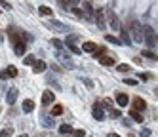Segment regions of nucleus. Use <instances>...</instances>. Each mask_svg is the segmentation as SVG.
Masks as SVG:
<instances>
[{"label": "nucleus", "mask_w": 158, "mask_h": 137, "mask_svg": "<svg viewBox=\"0 0 158 137\" xmlns=\"http://www.w3.org/2000/svg\"><path fill=\"white\" fill-rule=\"evenodd\" d=\"M130 31H131V36H133V40L135 42H143V27L139 25L137 21H131L130 23Z\"/></svg>", "instance_id": "f257e3e1"}, {"label": "nucleus", "mask_w": 158, "mask_h": 137, "mask_svg": "<svg viewBox=\"0 0 158 137\" xmlns=\"http://www.w3.org/2000/svg\"><path fill=\"white\" fill-rule=\"evenodd\" d=\"M143 36L147 38V46H149V48H152V46L158 44V40H156V36H154V32H152V29H151L149 25L143 27Z\"/></svg>", "instance_id": "f03ea898"}, {"label": "nucleus", "mask_w": 158, "mask_h": 137, "mask_svg": "<svg viewBox=\"0 0 158 137\" xmlns=\"http://www.w3.org/2000/svg\"><path fill=\"white\" fill-rule=\"evenodd\" d=\"M94 118L95 120H105V112H103V107H101L99 105V103H95V105H94Z\"/></svg>", "instance_id": "7ed1b4c3"}, {"label": "nucleus", "mask_w": 158, "mask_h": 137, "mask_svg": "<svg viewBox=\"0 0 158 137\" xmlns=\"http://www.w3.org/2000/svg\"><path fill=\"white\" fill-rule=\"evenodd\" d=\"M53 99H55V95H53L52 89H46V91L42 93V103H44V105H52Z\"/></svg>", "instance_id": "20e7f679"}, {"label": "nucleus", "mask_w": 158, "mask_h": 137, "mask_svg": "<svg viewBox=\"0 0 158 137\" xmlns=\"http://www.w3.org/2000/svg\"><path fill=\"white\" fill-rule=\"evenodd\" d=\"M82 52L95 53V52H99V46H97L95 42H84V46H82Z\"/></svg>", "instance_id": "39448f33"}, {"label": "nucleus", "mask_w": 158, "mask_h": 137, "mask_svg": "<svg viewBox=\"0 0 158 137\" xmlns=\"http://www.w3.org/2000/svg\"><path fill=\"white\" fill-rule=\"evenodd\" d=\"M46 27L52 29V31H59V32H65V31H67V27L61 25L59 21H50V23H46Z\"/></svg>", "instance_id": "423d86ee"}, {"label": "nucleus", "mask_w": 158, "mask_h": 137, "mask_svg": "<svg viewBox=\"0 0 158 137\" xmlns=\"http://www.w3.org/2000/svg\"><path fill=\"white\" fill-rule=\"evenodd\" d=\"M131 105H133V110H143V109L147 107V103H145V99H141V97H133Z\"/></svg>", "instance_id": "0eeeda50"}, {"label": "nucleus", "mask_w": 158, "mask_h": 137, "mask_svg": "<svg viewBox=\"0 0 158 137\" xmlns=\"http://www.w3.org/2000/svg\"><path fill=\"white\" fill-rule=\"evenodd\" d=\"M74 40H76V36H71V38H67V46H69V50H71L73 53H80L82 50L78 48L76 44H74Z\"/></svg>", "instance_id": "6e6552de"}, {"label": "nucleus", "mask_w": 158, "mask_h": 137, "mask_svg": "<svg viewBox=\"0 0 158 137\" xmlns=\"http://www.w3.org/2000/svg\"><path fill=\"white\" fill-rule=\"evenodd\" d=\"M44 71H46V61H36L35 65H32V73L35 74H40Z\"/></svg>", "instance_id": "1a4fd4ad"}, {"label": "nucleus", "mask_w": 158, "mask_h": 137, "mask_svg": "<svg viewBox=\"0 0 158 137\" xmlns=\"http://www.w3.org/2000/svg\"><path fill=\"white\" fill-rule=\"evenodd\" d=\"M17 99V88H12L8 91V95H6V101H8V105H14Z\"/></svg>", "instance_id": "9d476101"}, {"label": "nucleus", "mask_w": 158, "mask_h": 137, "mask_svg": "<svg viewBox=\"0 0 158 137\" xmlns=\"http://www.w3.org/2000/svg\"><path fill=\"white\" fill-rule=\"evenodd\" d=\"M97 59H99L101 65H105V67H112V65H114V59L109 57V55H97Z\"/></svg>", "instance_id": "9b49d317"}, {"label": "nucleus", "mask_w": 158, "mask_h": 137, "mask_svg": "<svg viewBox=\"0 0 158 137\" xmlns=\"http://www.w3.org/2000/svg\"><path fill=\"white\" fill-rule=\"evenodd\" d=\"M109 25L112 27V29H114V31H120V23H118V17L114 15V14H110V11H109Z\"/></svg>", "instance_id": "f8f14e48"}, {"label": "nucleus", "mask_w": 158, "mask_h": 137, "mask_svg": "<svg viewBox=\"0 0 158 137\" xmlns=\"http://www.w3.org/2000/svg\"><path fill=\"white\" fill-rule=\"evenodd\" d=\"M116 103H118L120 107H126L128 103H130V97H128L126 93H118V95H116Z\"/></svg>", "instance_id": "ddd939ff"}, {"label": "nucleus", "mask_w": 158, "mask_h": 137, "mask_svg": "<svg viewBox=\"0 0 158 137\" xmlns=\"http://www.w3.org/2000/svg\"><path fill=\"white\" fill-rule=\"evenodd\" d=\"M23 110L25 112H32V110H35V101H32V99H25L23 101Z\"/></svg>", "instance_id": "4468645a"}, {"label": "nucleus", "mask_w": 158, "mask_h": 137, "mask_svg": "<svg viewBox=\"0 0 158 137\" xmlns=\"http://www.w3.org/2000/svg\"><path fill=\"white\" fill-rule=\"evenodd\" d=\"M14 50H15L17 55H23V53H25V42H23V40H21V42H15Z\"/></svg>", "instance_id": "2eb2a0df"}, {"label": "nucleus", "mask_w": 158, "mask_h": 137, "mask_svg": "<svg viewBox=\"0 0 158 137\" xmlns=\"http://www.w3.org/2000/svg\"><path fill=\"white\" fill-rule=\"evenodd\" d=\"M130 114H131V118H133L135 122H139V124L143 122V114H141L139 110H133V109H131V110H130Z\"/></svg>", "instance_id": "dca6fc26"}, {"label": "nucleus", "mask_w": 158, "mask_h": 137, "mask_svg": "<svg viewBox=\"0 0 158 137\" xmlns=\"http://www.w3.org/2000/svg\"><path fill=\"white\" fill-rule=\"evenodd\" d=\"M59 114H63V105H53L50 116H59Z\"/></svg>", "instance_id": "f3484780"}, {"label": "nucleus", "mask_w": 158, "mask_h": 137, "mask_svg": "<svg viewBox=\"0 0 158 137\" xmlns=\"http://www.w3.org/2000/svg\"><path fill=\"white\" fill-rule=\"evenodd\" d=\"M4 73H6V76H10V78H14V76H17V68H15L14 65H10V67L6 68Z\"/></svg>", "instance_id": "a211bd4d"}, {"label": "nucleus", "mask_w": 158, "mask_h": 137, "mask_svg": "<svg viewBox=\"0 0 158 137\" xmlns=\"http://www.w3.org/2000/svg\"><path fill=\"white\" fill-rule=\"evenodd\" d=\"M38 11H40L42 15H52V14H53L50 6H40V8H38Z\"/></svg>", "instance_id": "6ab92c4d"}, {"label": "nucleus", "mask_w": 158, "mask_h": 137, "mask_svg": "<svg viewBox=\"0 0 158 137\" xmlns=\"http://www.w3.org/2000/svg\"><path fill=\"white\" fill-rule=\"evenodd\" d=\"M109 116H110V118H120L122 112H120L118 109H109Z\"/></svg>", "instance_id": "aec40b11"}, {"label": "nucleus", "mask_w": 158, "mask_h": 137, "mask_svg": "<svg viewBox=\"0 0 158 137\" xmlns=\"http://www.w3.org/2000/svg\"><path fill=\"white\" fill-rule=\"evenodd\" d=\"M23 63H25V65H35V63H36V59H35V55H27L25 59H23Z\"/></svg>", "instance_id": "412c9836"}, {"label": "nucleus", "mask_w": 158, "mask_h": 137, "mask_svg": "<svg viewBox=\"0 0 158 137\" xmlns=\"http://www.w3.org/2000/svg\"><path fill=\"white\" fill-rule=\"evenodd\" d=\"M59 131H61V133H71V131H74V130L71 128V126H69V124H63V126H61V128H59Z\"/></svg>", "instance_id": "4be33fe9"}, {"label": "nucleus", "mask_w": 158, "mask_h": 137, "mask_svg": "<svg viewBox=\"0 0 158 137\" xmlns=\"http://www.w3.org/2000/svg\"><path fill=\"white\" fill-rule=\"evenodd\" d=\"M141 53H143L145 57H149V59H158V57H156V53H152L151 50H143Z\"/></svg>", "instance_id": "5701e85b"}, {"label": "nucleus", "mask_w": 158, "mask_h": 137, "mask_svg": "<svg viewBox=\"0 0 158 137\" xmlns=\"http://www.w3.org/2000/svg\"><path fill=\"white\" fill-rule=\"evenodd\" d=\"M78 2H80V0H67V8H69V10H74V8L78 6Z\"/></svg>", "instance_id": "b1692460"}, {"label": "nucleus", "mask_w": 158, "mask_h": 137, "mask_svg": "<svg viewBox=\"0 0 158 137\" xmlns=\"http://www.w3.org/2000/svg\"><path fill=\"white\" fill-rule=\"evenodd\" d=\"M116 71H118V73H128V71H130V65L122 63V65H118V67H116Z\"/></svg>", "instance_id": "393cba45"}, {"label": "nucleus", "mask_w": 158, "mask_h": 137, "mask_svg": "<svg viewBox=\"0 0 158 137\" xmlns=\"http://www.w3.org/2000/svg\"><path fill=\"white\" fill-rule=\"evenodd\" d=\"M73 137H86V131L84 130H74L73 131Z\"/></svg>", "instance_id": "a878e982"}, {"label": "nucleus", "mask_w": 158, "mask_h": 137, "mask_svg": "<svg viewBox=\"0 0 158 137\" xmlns=\"http://www.w3.org/2000/svg\"><path fill=\"white\" fill-rule=\"evenodd\" d=\"M124 84H128V86H137V80H135V78H126V80H124Z\"/></svg>", "instance_id": "bb28decb"}, {"label": "nucleus", "mask_w": 158, "mask_h": 137, "mask_svg": "<svg viewBox=\"0 0 158 137\" xmlns=\"http://www.w3.org/2000/svg\"><path fill=\"white\" fill-rule=\"evenodd\" d=\"M0 6H2L4 10H12V4H10V2H6V0H0Z\"/></svg>", "instance_id": "cd10ccee"}, {"label": "nucleus", "mask_w": 158, "mask_h": 137, "mask_svg": "<svg viewBox=\"0 0 158 137\" xmlns=\"http://www.w3.org/2000/svg\"><path fill=\"white\" fill-rule=\"evenodd\" d=\"M84 11H86V15L89 17V15H92V6H89V4H84Z\"/></svg>", "instance_id": "c85d7f7f"}, {"label": "nucleus", "mask_w": 158, "mask_h": 137, "mask_svg": "<svg viewBox=\"0 0 158 137\" xmlns=\"http://www.w3.org/2000/svg\"><path fill=\"white\" fill-rule=\"evenodd\" d=\"M105 38H107L109 42H114V44H120V40H116L114 36H112V34H107V36H105Z\"/></svg>", "instance_id": "c756f323"}, {"label": "nucleus", "mask_w": 158, "mask_h": 137, "mask_svg": "<svg viewBox=\"0 0 158 137\" xmlns=\"http://www.w3.org/2000/svg\"><path fill=\"white\" fill-rule=\"evenodd\" d=\"M122 38H124V42H126V44H130V38H128L126 32H122Z\"/></svg>", "instance_id": "7c9ffc66"}, {"label": "nucleus", "mask_w": 158, "mask_h": 137, "mask_svg": "<svg viewBox=\"0 0 158 137\" xmlns=\"http://www.w3.org/2000/svg\"><path fill=\"white\" fill-rule=\"evenodd\" d=\"M73 11H74V14H76V15H78V17H82V11H80V10H78V8H74V10H73Z\"/></svg>", "instance_id": "2f4dec72"}, {"label": "nucleus", "mask_w": 158, "mask_h": 137, "mask_svg": "<svg viewBox=\"0 0 158 137\" xmlns=\"http://www.w3.org/2000/svg\"><path fill=\"white\" fill-rule=\"evenodd\" d=\"M149 135H151V131H147V130H145V131L141 133V137H149Z\"/></svg>", "instance_id": "473e14b6"}, {"label": "nucleus", "mask_w": 158, "mask_h": 137, "mask_svg": "<svg viewBox=\"0 0 158 137\" xmlns=\"http://www.w3.org/2000/svg\"><path fill=\"white\" fill-rule=\"evenodd\" d=\"M109 137H120L118 133H109Z\"/></svg>", "instance_id": "72a5a7b5"}, {"label": "nucleus", "mask_w": 158, "mask_h": 137, "mask_svg": "<svg viewBox=\"0 0 158 137\" xmlns=\"http://www.w3.org/2000/svg\"><path fill=\"white\" fill-rule=\"evenodd\" d=\"M59 2H61V4H65V2H67V0H59Z\"/></svg>", "instance_id": "f704fd0d"}, {"label": "nucleus", "mask_w": 158, "mask_h": 137, "mask_svg": "<svg viewBox=\"0 0 158 137\" xmlns=\"http://www.w3.org/2000/svg\"><path fill=\"white\" fill-rule=\"evenodd\" d=\"M19 137H27V135H19Z\"/></svg>", "instance_id": "c9c22d12"}, {"label": "nucleus", "mask_w": 158, "mask_h": 137, "mask_svg": "<svg viewBox=\"0 0 158 137\" xmlns=\"http://www.w3.org/2000/svg\"><path fill=\"white\" fill-rule=\"evenodd\" d=\"M0 14H2V8H0Z\"/></svg>", "instance_id": "e433bc0d"}]
</instances>
